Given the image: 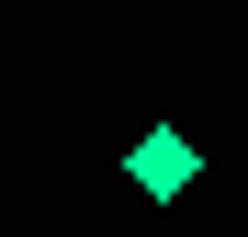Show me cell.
<instances>
[{
  "mask_svg": "<svg viewBox=\"0 0 248 237\" xmlns=\"http://www.w3.org/2000/svg\"><path fill=\"white\" fill-rule=\"evenodd\" d=\"M192 170H203V147H192L181 125H147L136 147H124V181H136L147 204H181V192H192Z\"/></svg>",
  "mask_w": 248,
  "mask_h": 237,
  "instance_id": "6da1fadb",
  "label": "cell"
}]
</instances>
